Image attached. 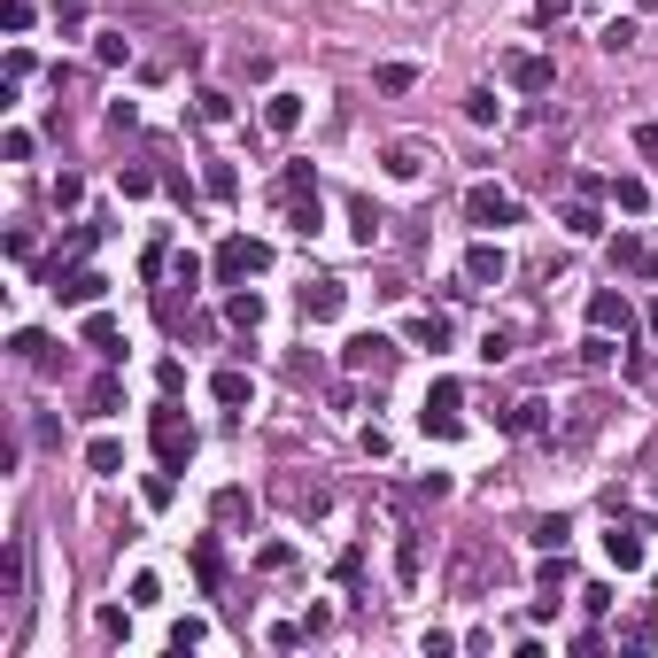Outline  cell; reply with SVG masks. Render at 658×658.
Masks as SVG:
<instances>
[{
    "label": "cell",
    "mask_w": 658,
    "mask_h": 658,
    "mask_svg": "<svg viewBox=\"0 0 658 658\" xmlns=\"http://www.w3.org/2000/svg\"><path fill=\"white\" fill-rule=\"evenodd\" d=\"M349 372L388 380V372H395V341H380V333H357V341H349Z\"/></svg>",
    "instance_id": "1"
},
{
    "label": "cell",
    "mask_w": 658,
    "mask_h": 658,
    "mask_svg": "<svg viewBox=\"0 0 658 658\" xmlns=\"http://www.w3.org/2000/svg\"><path fill=\"white\" fill-rule=\"evenodd\" d=\"M465 217H473V225H511L519 202H511L504 186H473V194H465Z\"/></svg>",
    "instance_id": "2"
},
{
    "label": "cell",
    "mask_w": 658,
    "mask_h": 658,
    "mask_svg": "<svg viewBox=\"0 0 658 658\" xmlns=\"http://www.w3.org/2000/svg\"><path fill=\"white\" fill-rule=\"evenodd\" d=\"M155 449H163V465H179V457H194V426H186L179 411H155Z\"/></svg>",
    "instance_id": "3"
},
{
    "label": "cell",
    "mask_w": 658,
    "mask_h": 658,
    "mask_svg": "<svg viewBox=\"0 0 658 658\" xmlns=\"http://www.w3.org/2000/svg\"><path fill=\"white\" fill-rule=\"evenodd\" d=\"M264 264H271V248H256V240H225V256H217L225 279H248V271H264Z\"/></svg>",
    "instance_id": "4"
},
{
    "label": "cell",
    "mask_w": 658,
    "mask_h": 658,
    "mask_svg": "<svg viewBox=\"0 0 658 658\" xmlns=\"http://www.w3.org/2000/svg\"><path fill=\"white\" fill-rule=\"evenodd\" d=\"M341 279H310V287H302V318H341Z\"/></svg>",
    "instance_id": "5"
},
{
    "label": "cell",
    "mask_w": 658,
    "mask_h": 658,
    "mask_svg": "<svg viewBox=\"0 0 658 658\" xmlns=\"http://www.w3.org/2000/svg\"><path fill=\"white\" fill-rule=\"evenodd\" d=\"M426 434H457V388L449 380H434V395H426Z\"/></svg>",
    "instance_id": "6"
},
{
    "label": "cell",
    "mask_w": 658,
    "mask_h": 658,
    "mask_svg": "<svg viewBox=\"0 0 658 658\" xmlns=\"http://www.w3.org/2000/svg\"><path fill=\"white\" fill-rule=\"evenodd\" d=\"M550 78H558V70H550L542 55H519V62H511V86H519V93H550Z\"/></svg>",
    "instance_id": "7"
},
{
    "label": "cell",
    "mask_w": 658,
    "mask_h": 658,
    "mask_svg": "<svg viewBox=\"0 0 658 658\" xmlns=\"http://www.w3.org/2000/svg\"><path fill=\"white\" fill-rule=\"evenodd\" d=\"M380 163H388V179H419V171H426V148H419V140H395Z\"/></svg>",
    "instance_id": "8"
},
{
    "label": "cell",
    "mask_w": 658,
    "mask_h": 658,
    "mask_svg": "<svg viewBox=\"0 0 658 658\" xmlns=\"http://www.w3.org/2000/svg\"><path fill=\"white\" fill-rule=\"evenodd\" d=\"M589 326H597V333H612V326L628 333V302H620V295H589Z\"/></svg>",
    "instance_id": "9"
},
{
    "label": "cell",
    "mask_w": 658,
    "mask_h": 658,
    "mask_svg": "<svg viewBox=\"0 0 658 658\" xmlns=\"http://www.w3.org/2000/svg\"><path fill=\"white\" fill-rule=\"evenodd\" d=\"M604 550H612V566H620V573L643 566V542H635V527H612V535H604Z\"/></svg>",
    "instance_id": "10"
},
{
    "label": "cell",
    "mask_w": 658,
    "mask_h": 658,
    "mask_svg": "<svg viewBox=\"0 0 658 658\" xmlns=\"http://www.w3.org/2000/svg\"><path fill=\"white\" fill-rule=\"evenodd\" d=\"M264 124H271V132H295V124H302V93H271Z\"/></svg>",
    "instance_id": "11"
},
{
    "label": "cell",
    "mask_w": 658,
    "mask_h": 658,
    "mask_svg": "<svg viewBox=\"0 0 658 658\" xmlns=\"http://www.w3.org/2000/svg\"><path fill=\"white\" fill-rule=\"evenodd\" d=\"M279 504H287V511H318V504H326V488H318V480H310V488H302V480H279Z\"/></svg>",
    "instance_id": "12"
},
{
    "label": "cell",
    "mask_w": 658,
    "mask_h": 658,
    "mask_svg": "<svg viewBox=\"0 0 658 658\" xmlns=\"http://www.w3.org/2000/svg\"><path fill=\"white\" fill-rule=\"evenodd\" d=\"M465 271H473L480 287H496V279H504V248H473V256H465Z\"/></svg>",
    "instance_id": "13"
},
{
    "label": "cell",
    "mask_w": 658,
    "mask_h": 658,
    "mask_svg": "<svg viewBox=\"0 0 658 658\" xmlns=\"http://www.w3.org/2000/svg\"><path fill=\"white\" fill-rule=\"evenodd\" d=\"M527 535H535L542 550H566V535H573V527H566V519H535V527H527Z\"/></svg>",
    "instance_id": "14"
},
{
    "label": "cell",
    "mask_w": 658,
    "mask_h": 658,
    "mask_svg": "<svg viewBox=\"0 0 658 658\" xmlns=\"http://www.w3.org/2000/svg\"><path fill=\"white\" fill-rule=\"evenodd\" d=\"M86 341L101 349V357H124V349H117V326H109V318H93V326H86Z\"/></svg>",
    "instance_id": "15"
},
{
    "label": "cell",
    "mask_w": 658,
    "mask_h": 658,
    "mask_svg": "<svg viewBox=\"0 0 658 658\" xmlns=\"http://www.w3.org/2000/svg\"><path fill=\"white\" fill-rule=\"evenodd\" d=\"M233 326H264V295H233Z\"/></svg>",
    "instance_id": "16"
},
{
    "label": "cell",
    "mask_w": 658,
    "mask_h": 658,
    "mask_svg": "<svg viewBox=\"0 0 658 658\" xmlns=\"http://www.w3.org/2000/svg\"><path fill=\"white\" fill-rule=\"evenodd\" d=\"M604 47H612V55H628V47H635V24H628V16H620V24H604Z\"/></svg>",
    "instance_id": "17"
},
{
    "label": "cell",
    "mask_w": 658,
    "mask_h": 658,
    "mask_svg": "<svg viewBox=\"0 0 658 658\" xmlns=\"http://www.w3.org/2000/svg\"><path fill=\"white\" fill-rule=\"evenodd\" d=\"M93 295H101V279H93V271H78V279L62 287V302H93Z\"/></svg>",
    "instance_id": "18"
},
{
    "label": "cell",
    "mask_w": 658,
    "mask_h": 658,
    "mask_svg": "<svg viewBox=\"0 0 658 658\" xmlns=\"http://www.w3.org/2000/svg\"><path fill=\"white\" fill-rule=\"evenodd\" d=\"M217 403H248V380H240V372H217Z\"/></svg>",
    "instance_id": "19"
},
{
    "label": "cell",
    "mask_w": 658,
    "mask_h": 658,
    "mask_svg": "<svg viewBox=\"0 0 658 658\" xmlns=\"http://www.w3.org/2000/svg\"><path fill=\"white\" fill-rule=\"evenodd\" d=\"M566 8H573V0H535V16H542V24H566Z\"/></svg>",
    "instance_id": "20"
}]
</instances>
